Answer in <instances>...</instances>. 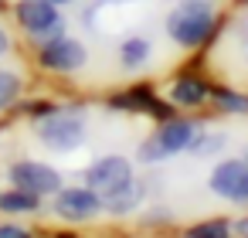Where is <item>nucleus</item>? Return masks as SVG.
I'll return each instance as SVG.
<instances>
[{
    "label": "nucleus",
    "instance_id": "obj_16",
    "mask_svg": "<svg viewBox=\"0 0 248 238\" xmlns=\"http://www.w3.org/2000/svg\"><path fill=\"white\" fill-rule=\"evenodd\" d=\"M187 235H194V238H228L231 235V221L228 218H211V221L194 224Z\"/></svg>",
    "mask_w": 248,
    "mask_h": 238
},
{
    "label": "nucleus",
    "instance_id": "obj_14",
    "mask_svg": "<svg viewBox=\"0 0 248 238\" xmlns=\"http://www.w3.org/2000/svg\"><path fill=\"white\" fill-rule=\"evenodd\" d=\"M211 102L217 106V112H228V116H248V92H234V89L214 85V89H211Z\"/></svg>",
    "mask_w": 248,
    "mask_h": 238
},
{
    "label": "nucleus",
    "instance_id": "obj_11",
    "mask_svg": "<svg viewBox=\"0 0 248 238\" xmlns=\"http://www.w3.org/2000/svg\"><path fill=\"white\" fill-rule=\"evenodd\" d=\"M170 102L173 106H180V109H201V106H207L211 102V85L201 79V75H190V72H184V75H177L173 79V85H170Z\"/></svg>",
    "mask_w": 248,
    "mask_h": 238
},
{
    "label": "nucleus",
    "instance_id": "obj_6",
    "mask_svg": "<svg viewBox=\"0 0 248 238\" xmlns=\"http://www.w3.org/2000/svg\"><path fill=\"white\" fill-rule=\"evenodd\" d=\"M207 187L221 201L238 204V207H248V160L245 157L217 160L214 170H211V177H207Z\"/></svg>",
    "mask_w": 248,
    "mask_h": 238
},
{
    "label": "nucleus",
    "instance_id": "obj_7",
    "mask_svg": "<svg viewBox=\"0 0 248 238\" xmlns=\"http://www.w3.org/2000/svg\"><path fill=\"white\" fill-rule=\"evenodd\" d=\"M7 180L14 184V187H24V190H31V194H38V197H55L62 187H65V177H62V170H55L51 163H41V160H14L11 167H7Z\"/></svg>",
    "mask_w": 248,
    "mask_h": 238
},
{
    "label": "nucleus",
    "instance_id": "obj_19",
    "mask_svg": "<svg viewBox=\"0 0 248 238\" xmlns=\"http://www.w3.org/2000/svg\"><path fill=\"white\" fill-rule=\"evenodd\" d=\"M143 224H170V207L167 204L150 207V214H143Z\"/></svg>",
    "mask_w": 248,
    "mask_h": 238
},
{
    "label": "nucleus",
    "instance_id": "obj_10",
    "mask_svg": "<svg viewBox=\"0 0 248 238\" xmlns=\"http://www.w3.org/2000/svg\"><path fill=\"white\" fill-rule=\"evenodd\" d=\"M143 204H146V184L136 177L102 194V211L112 218H129V214L143 211Z\"/></svg>",
    "mask_w": 248,
    "mask_h": 238
},
{
    "label": "nucleus",
    "instance_id": "obj_5",
    "mask_svg": "<svg viewBox=\"0 0 248 238\" xmlns=\"http://www.w3.org/2000/svg\"><path fill=\"white\" fill-rule=\"evenodd\" d=\"M14 17L21 24L24 34L45 41V38H55V34H65V17H62V7L51 4V0H17L14 7Z\"/></svg>",
    "mask_w": 248,
    "mask_h": 238
},
{
    "label": "nucleus",
    "instance_id": "obj_23",
    "mask_svg": "<svg viewBox=\"0 0 248 238\" xmlns=\"http://www.w3.org/2000/svg\"><path fill=\"white\" fill-rule=\"evenodd\" d=\"M180 4H194V7H214L217 0H180Z\"/></svg>",
    "mask_w": 248,
    "mask_h": 238
},
{
    "label": "nucleus",
    "instance_id": "obj_4",
    "mask_svg": "<svg viewBox=\"0 0 248 238\" xmlns=\"http://www.w3.org/2000/svg\"><path fill=\"white\" fill-rule=\"evenodd\" d=\"M38 65L45 72H58V75H72V72H82L89 65V48L78 41V38H68V34H55V38H45L38 45Z\"/></svg>",
    "mask_w": 248,
    "mask_h": 238
},
{
    "label": "nucleus",
    "instance_id": "obj_25",
    "mask_svg": "<svg viewBox=\"0 0 248 238\" xmlns=\"http://www.w3.org/2000/svg\"><path fill=\"white\" fill-rule=\"evenodd\" d=\"M241 51H245V58H248V34H245V41H241Z\"/></svg>",
    "mask_w": 248,
    "mask_h": 238
},
{
    "label": "nucleus",
    "instance_id": "obj_9",
    "mask_svg": "<svg viewBox=\"0 0 248 238\" xmlns=\"http://www.w3.org/2000/svg\"><path fill=\"white\" fill-rule=\"evenodd\" d=\"M201 133H204V123L170 116V119H163V123L156 126V133H153V136L160 140V146H163V153H167V157H177V153L194 150V143L201 140Z\"/></svg>",
    "mask_w": 248,
    "mask_h": 238
},
{
    "label": "nucleus",
    "instance_id": "obj_24",
    "mask_svg": "<svg viewBox=\"0 0 248 238\" xmlns=\"http://www.w3.org/2000/svg\"><path fill=\"white\" fill-rule=\"evenodd\" d=\"M51 4H58V7H68V4H75V0H51Z\"/></svg>",
    "mask_w": 248,
    "mask_h": 238
},
{
    "label": "nucleus",
    "instance_id": "obj_21",
    "mask_svg": "<svg viewBox=\"0 0 248 238\" xmlns=\"http://www.w3.org/2000/svg\"><path fill=\"white\" fill-rule=\"evenodd\" d=\"M231 235H248V218H238V221H231Z\"/></svg>",
    "mask_w": 248,
    "mask_h": 238
},
{
    "label": "nucleus",
    "instance_id": "obj_26",
    "mask_svg": "<svg viewBox=\"0 0 248 238\" xmlns=\"http://www.w3.org/2000/svg\"><path fill=\"white\" fill-rule=\"evenodd\" d=\"M241 157H245V160H248V143H245V150H241Z\"/></svg>",
    "mask_w": 248,
    "mask_h": 238
},
{
    "label": "nucleus",
    "instance_id": "obj_22",
    "mask_svg": "<svg viewBox=\"0 0 248 238\" xmlns=\"http://www.w3.org/2000/svg\"><path fill=\"white\" fill-rule=\"evenodd\" d=\"M7 51H11V34L0 28V55H7Z\"/></svg>",
    "mask_w": 248,
    "mask_h": 238
},
{
    "label": "nucleus",
    "instance_id": "obj_8",
    "mask_svg": "<svg viewBox=\"0 0 248 238\" xmlns=\"http://www.w3.org/2000/svg\"><path fill=\"white\" fill-rule=\"evenodd\" d=\"M133 177H136V170H133L129 157L109 153V157H99V160L85 170L82 184H89V187H95L99 194H106V190H112V187H119V184H126V180H133Z\"/></svg>",
    "mask_w": 248,
    "mask_h": 238
},
{
    "label": "nucleus",
    "instance_id": "obj_3",
    "mask_svg": "<svg viewBox=\"0 0 248 238\" xmlns=\"http://www.w3.org/2000/svg\"><path fill=\"white\" fill-rule=\"evenodd\" d=\"M51 214L65 224H89L102 214V194L89 184L78 187H62L51 201Z\"/></svg>",
    "mask_w": 248,
    "mask_h": 238
},
{
    "label": "nucleus",
    "instance_id": "obj_13",
    "mask_svg": "<svg viewBox=\"0 0 248 238\" xmlns=\"http://www.w3.org/2000/svg\"><path fill=\"white\" fill-rule=\"evenodd\" d=\"M150 51H153L150 41L133 34V38H126V41L119 45V65L129 68V72H136V68H143V65L150 62Z\"/></svg>",
    "mask_w": 248,
    "mask_h": 238
},
{
    "label": "nucleus",
    "instance_id": "obj_2",
    "mask_svg": "<svg viewBox=\"0 0 248 238\" xmlns=\"http://www.w3.org/2000/svg\"><path fill=\"white\" fill-rule=\"evenodd\" d=\"M221 28V17L214 7H194V4H177L167 14V38L177 48H204Z\"/></svg>",
    "mask_w": 248,
    "mask_h": 238
},
{
    "label": "nucleus",
    "instance_id": "obj_12",
    "mask_svg": "<svg viewBox=\"0 0 248 238\" xmlns=\"http://www.w3.org/2000/svg\"><path fill=\"white\" fill-rule=\"evenodd\" d=\"M0 214L7 218H24V214H41V197L24 190V187H7L0 190Z\"/></svg>",
    "mask_w": 248,
    "mask_h": 238
},
{
    "label": "nucleus",
    "instance_id": "obj_18",
    "mask_svg": "<svg viewBox=\"0 0 248 238\" xmlns=\"http://www.w3.org/2000/svg\"><path fill=\"white\" fill-rule=\"evenodd\" d=\"M140 160H143V163H160V160H167V153H163V146H160V140H156L153 133L140 143Z\"/></svg>",
    "mask_w": 248,
    "mask_h": 238
},
{
    "label": "nucleus",
    "instance_id": "obj_17",
    "mask_svg": "<svg viewBox=\"0 0 248 238\" xmlns=\"http://www.w3.org/2000/svg\"><path fill=\"white\" fill-rule=\"evenodd\" d=\"M224 143H228V136H224V133L204 129V133H201V140L194 143V150H190V153H197V157H214V153H221V150H224Z\"/></svg>",
    "mask_w": 248,
    "mask_h": 238
},
{
    "label": "nucleus",
    "instance_id": "obj_20",
    "mask_svg": "<svg viewBox=\"0 0 248 238\" xmlns=\"http://www.w3.org/2000/svg\"><path fill=\"white\" fill-rule=\"evenodd\" d=\"M0 238H28L24 224H11V221H0Z\"/></svg>",
    "mask_w": 248,
    "mask_h": 238
},
{
    "label": "nucleus",
    "instance_id": "obj_1",
    "mask_svg": "<svg viewBox=\"0 0 248 238\" xmlns=\"http://www.w3.org/2000/svg\"><path fill=\"white\" fill-rule=\"evenodd\" d=\"M38 140L51 150V153H72L85 143L89 136V119L82 106H55L51 112H45L34 126Z\"/></svg>",
    "mask_w": 248,
    "mask_h": 238
},
{
    "label": "nucleus",
    "instance_id": "obj_15",
    "mask_svg": "<svg viewBox=\"0 0 248 238\" xmlns=\"http://www.w3.org/2000/svg\"><path fill=\"white\" fill-rule=\"evenodd\" d=\"M21 89H24V79L14 68H0V112L21 99Z\"/></svg>",
    "mask_w": 248,
    "mask_h": 238
}]
</instances>
